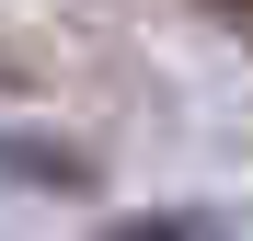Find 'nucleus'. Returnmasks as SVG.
Here are the masks:
<instances>
[{
    "label": "nucleus",
    "mask_w": 253,
    "mask_h": 241,
    "mask_svg": "<svg viewBox=\"0 0 253 241\" xmlns=\"http://www.w3.org/2000/svg\"><path fill=\"white\" fill-rule=\"evenodd\" d=\"M104 241H230L219 218H184V207H161V218H115Z\"/></svg>",
    "instance_id": "obj_1"
},
{
    "label": "nucleus",
    "mask_w": 253,
    "mask_h": 241,
    "mask_svg": "<svg viewBox=\"0 0 253 241\" xmlns=\"http://www.w3.org/2000/svg\"><path fill=\"white\" fill-rule=\"evenodd\" d=\"M230 12H253V0H230Z\"/></svg>",
    "instance_id": "obj_2"
}]
</instances>
